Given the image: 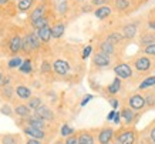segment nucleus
<instances>
[{"label":"nucleus","mask_w":155,"mask_h":144,"mask_svg":"<svg viewBox=\"0 0 155 144\" xmlns=\"http://www.w3.org/2000/svg\"><path fill=\"white\" fill-rule=\"evenodd\" d=\"M114 71L117 74L118 79H128L132 76V69L125 63H121V64H117L114 67Z\"/></svg>","instance_id":"f257e3e1"},{"label":"nucleus","mask_w":155,"mask_h":144,"mask_svg":"<svg viewBox=\"0 0 155 144\" xmlns=\"http://www.w3.org/2000/svg\"><path fill=\"white\" fill-rule=\"evenodd\" d=\"M23 40L27 43V46L30 50H37L38 47H40V39L37 37L36 33H27Z\"/></svg>","instance_id":"f03ea898"},{"label":"nucleus","mask_w":155,"mask_h":144,"mask_svg":"<svg viewBox=\"0 0 155 144\" xmlns=\"http://www.w3.org/2000/svg\"><path fill=\"white\" fill-rule=\"evenodd\" d=\"M53 69H54V71H56L57 74L60 76H64L68 73V70H70V66H68V63L64 60H56L54 61V64H53Z\"/></svg>","instance_id":"7ed1b4c3"},{"label":"nucleus","mask_w":155,"mask_h":144,"mask_svg":"<svg viewBox=\"0 0 155 144\" xmlns=\"http://www.w3.org/2000/svg\"><path fill=\"white\" fill-rule=\"evenodd\" d=\"M34 116H37L38 118H41V120H51L53 117V111L48 108V107H46V106H40L38 108H36V114Z\"/></svg>","instance_id":"20e7f679"},{"label":"nucleus","mask_w":155,"mask_h":144,"mask_svg":"<svg viewBox=\"0 0 155 144\" xmlns=\"http://www.w3.org/2000/svg\"><path fill=\"white\" fill-rule=\"evenodd\" d=\"M145 106V97H142L140 94H135L130 98V107L134 108V110H140L142 107Z\"/></svg>","instance_id":"39448f33"},{"label":"nucleus","mask_w":155,"mask_h":144,"mask_svg":"<svg viewBox=\"0 0 155 144\" xmlns=\"http://www.w3.org/2000/svg\"><path fill=\"white\" fill-rule=\"evenodd\" d=\"M37 37L44 43L50 42V39H51V27L47 24V26H44V27L38 29L37 30Z\"/></svg>","instance_id":"423d86ee"},{"label":"nucleus","mask_w":155,"mask_h":144,"mask_svg":"<svg viewBox=\"0 0 155 144\" xmlns=\"http://www.w3.org/2000/svg\"><path fill=\"white\" fill-rule=\"evenodd\" d=\"M24 133H26V134H28L30 137L36 139V140H41V139H44V135H46L43 130L36 129V127H31V125H27V127L24 129Z\"/></svg>","instance_id":"0eeeda50"},{"label":"nucleus","mask_w":155,"mask_h":144,"mask_svg":"<svg viewBox=\"0 0 155 144\" xmlns=\"http://www.w3.org/2000/svg\"><path fill=\"white\" fill-rule=\"evenodd\" d=\"M151 67V61L148 57H138L135 60V69L138 71H147Z\"/></svg>","instance_id":"6e6552de"},{"label":"nucleus","mask_w":155,"mask_h":144,"mask_svg":"<svg viewBox=\"0 0 155 144\" xmlns=\"http://www.w3.org/2000/svg\"><path fill=\"white\" fill-rule=\"evenodd\" d=\"M113 135H114L113 129H104V130L100 131L98 141L101 144H108L110 141H111V139H113Z\"/></svg>","instance_id":"1a4fd4ad"},{"label":"nucleus","mask_w":155,"mask_h":144,"mask_svg":"<svg viewBox=\"0 0 155 144\" xmlns=\"http://www.w3.org/2000/svg\"><path fill=\"white\" fill-rule=\"evenodd\" d=\"M110 56H107V54H104V53H97L94 56V64L98 66V67H105V66L110 64Z\"/></svg>","instance_id":"9d476101"},{"label":"nucleus","mask_w":155,"mask_h":144,"mask_svg":"<svg viewBox=\"0 0 155 144\" xmlns=\"http://www.w3.org/2000/svg\"><path fill=\"white\" fill-rule=\"evenodd\" d=\"M134 141H135V134L132 131H124L118 139L120 144H134Z\"/></svg>","instance_id":"9b49d317"},{"label":"nucleus","mask_w":155,"mask_h":144,"mask_svg":"<svg viewBox=\"0 0 155 144\" xmlns=\"http://www.w3.org/2000/svg\"><path fill=\"white\" fill-rule=\"evenodd\" d=\"M94 14H95V17L97 19H105V17H108L110 14H111V7L110 6H100L98 9L94 12Z\"/></svg>","instance_id":"f8f14e48"},{"label":"nucleus","mask_w":155,"mask_h":144,"mask_svg":"<svg viewBox=\"0 0 155 144\" xmlns=\"http://www.w3.org/2000/svg\"><path fill=\"white\" fill-rule=\"evenodd\" d=\"M9 49L12 53H17V51L21 50V37H20V36H14V37L10 40Z\"/></svg>","instance_id":"ddd939ff"},{"label":"nucleus","mask_w":155,"mask_h":144,"mask_svg":"<svg viewBox=\"0 0 155 144\" xmlns=\"http://www.w3.org/2000/svg\"><path fill=\"white\" fill-rule=\"evenodd\" d=\"M77 140H78V144H94L93 135L90 134V133H87V131H83V133L77 137Z\"/></svg>","instance_id":"4468645a"},{"label":"nucleus","mask_w":155,"mask_h":144,"mask_svg":"<svg viewBox=\"0 0 155 144\" xmlns=\"http://www.w3.org/2000/svg\"><path fill=\"white\" fill-rule=\"evenodd\" d=\"M28 125H31V127H36V129L43 130V129H44V120L38 118L37 116H30V117H28Z\"/></svg>","instance_id":"2eb2a0df"},{"label":"nucleus","mask_w":155,"mask_h":144,"mask_svg":"<svg viewBox=\"0 0 155 144\" xmlns=\"http://www.w3.org/2000/svg\"><path fill=\"white\" fill-rule=\"evenodd\" d=\"M63 34H64V24L63 23H57L51 27V37L58 39V37H61Z\"/></svg>","instance_id":"dca6fc26"},{"label":"nucleus","mask_w":155,"mask_h":144,"mask_svg":"<svg viewBox=\"0 0 155 144\" xmlns=\"http://www.w3.org/2000/svg\"><path fill=\"white\" fill-rule=\"evenodd\" d=\"M135 34H137L135 24H127V26L124 27V32H122V36H124V37L132 39V37H135Z\"/></svg>","instance_id":"f3484780"},{"label":"nucleus","mask_w":155,"mask_h":144,"mask_svg":"<svg viewBox=\"0 0 155 144\" xmlns=\"http://www.w3.org/2000/svg\"><path fill=\"white\" fill-rule=\"evenodd\" d=\"M16 93L19 96L20 98H30L31 97V90L26 86H19V87L16 88Z\"/></svg>","instance_id":"a211bd4d"},{"label":"nucleus","mask_w":155,"mask_h":144,"mask_svg":"<svg viewBox=\"0 0 155 144\" xmlns=\"http://www.w3.org/2000/svg\"><path fill=\"white\" fill-rule=\"evenodd\" d=\"M16 114L20 117H23V118H28L30 117V108L27 106H24V104H20V106L16 107Z\"/></svg>","instance_id":"6ab92c4d"},{"label":"nucleus","mask_w":155,"mask_h":144,"mask_svg":"<svg viewBox=\"0 0 155 144\" xmlns=\"http://www.w3.org/2000/svg\"><path fill=\"white\" fill-rule=\"evenodd\" d=\"M41 17H44V6H38V7L34 9L33 13H31L30 20H31V23H33V22H36V20L41 19Z\"/></svg>","instance_id":"aec40b11"},{"label":"nucleus","mask_w":155,"mask_h":144,"mask_svg":"<svg viewBox=\"0 0 155 144\" xmlns=\"http://www.w3.org/2000/svg\"><path fill=\"white\" fill-rule=\"evenodd\" d=\"M124 39V36H122V33H120V32H114V33H111L110 36L107 37V42L108 43H111V44H117V43H120Z\"/></svg>","instance_id":"412c9836"},{"label":"nucleus","mask_w":155,"mask_h":144,"mask_svg":"<svg viewBox=\"0 0 155 144\" xmlns=\"http://www.w3.org/2000/svg\"><path fill=\"white\" fill-rule=\"evenodd\" d=\"M120 88H121V80L118 79V77H115L113 83H111L110 86H108V93H111V94H117L118 91H120Z\"/></svg>","instance_id":"4be33fe9"},{"label":"nucleus","mask_w":155,"mask_h":144,"mask_svg":"<svg viewBox=\"0 0 155 144\" xmlns=\"http://www.w3.org/2000/svg\"><path fill=\"white\" fill-rule=\"evenodd\" d=\"M100 49H101V53H104V54H107V56H110V54H113V53H114V46L111 44V43H108L107 40L101 43V46H100Z\"/></svg>","instance_id":"5701e85b"},{"label":"nucleus","mask_w":155,"mask_h":144,"mask_svg":"<svg viewBox=\"0 0 155 144\" xmlns=\"http://www.w3.org/2000/svg\"><path fill=\"white\" fill-rule=\"evenodd\" d=\"M19 69H20V71H21V73H24V74H28V73H31V71H33V67H31V61H30V60H24Z\"/></svg>","instance_id":"b1692460"},{"label":"nucleus","mask_w":155,"mask_h":144,"mask_svg":"<svg viewBox=\"0 0 155 144\" xmlns=\"http://www.w3.org/2000/svg\"><path fill=\"white\" fill-rule=\"evenodd\" d=\"M121 116L124 117V120H125V123L127 124H130L132 120H134V113H132L131 108H124L121 113Z\"/></svg>","instance_id":"393cba45"},{"label":"nucleus","mask_w":155,"mask_h":144,"mask_svg":"<svg viewBox=\"0 0 155 144\" xmlns=\"http://www.w3.org/2000/svg\"><path fill=\"white\" fill-rule=\"evenodd\" d=\"M141 43H144L145 46L155 43V33H147L145 36H142V37H141Z\"/></svg>","instance_id":"a878e982"},{"label":"nucleus","mask_w":155,"mask_h":144,"mask_svg":"<svg viewBox=\"0 0 155 144\" xmlns=\"http://www.w3.org/2000/svg\"><path fill=\"white\" fill-rule=\"evenodd\" d=\"M130 7V0H115V9L122 12Z\"/></svg>","instance_id":"bb28decb"},{"label":"nucleus","mask_w":155,"mask_h":144,"mask_svg":"<svg viewBox=\"0 0 155 144\" xmlns=\"http://www.w3.org/2000/svg\"><path fill=\"white\" fill-rule=\"evenodd\" d=\"M151 86H155V76H151V77L144 80V81L140 84V88L144 90V88H148V87H151Z\"/></svg>","instance_id":"cd10ccee"},{"label":"nucleus","mask_w":155,"mask_h":144,"mask_svg":"<svg viewBox=\"0 0 155 144\" xmlns=\"http://www.w3.org/2000/svg\"><path fill=\"white\" fill-rule=\"evenodd\" d=\"M33 5V0H20L19 2V10L20 12H26Z\"/></svg>","instance_id":"c85d7f7f"},{"label":"nucleus","mask_w":155,"mask_h":144,"mask_svg":"<svg viewBox=\"0 0 155 144\" xmlns=\"http://www.w3.org/2000/svg\"><path fill=\"white\" fill-rule=\"evenodd\" d=\"M33 27L34 29H41V27H44V26H47L48 24V20H47V17H41V19H38V20H36V22H33Z\"/></svg>","instance_id":"c756f323"},{"label":"nucleus","mask_w":155,"mask_h":144,"mask_svg":"<svg viewBox=\"0 0 155 144\" xmlns=\"http://www.w3.org/2000/svg\"><path fill=\"white\" fill-rule=\"evenodd\" d=\"M40 106H41V100H40L38 97H33V98H30L27 107L28 108H34V110H36V108H38Z\"/></svg>","instance_id":"7c9ffc66"},{"label":"nucleus","mask_w":155,"mask_h":144,"mask_svg":"<svg viewBox=\"0 0 155 144\" xmlns=\"http://www.w3.org/2000/svg\"><path fill=\"white\" fill-rule=\"evenodd\" d=\"M21 63H23L21 57H13V59L9 61V67L10 69H16V67H20Z\"/></svg>","instance_id":"2f4dec72"},{"label":"nucleus","mask_w":155,"mask_h":144,"mask_svg":"<svg viewBox=\"0 0 155 144\" xmlns=\"http://www.w3.org/2000/svg\"><path fill=\"white\" fill-rule=\"evenodd\" d=\"M73 133H74V130L71 129L70 125L64 124L63 127H61V135H63V137H68V135H71Z\"/></svg>","instance_id":"473e14b6"},{"label":"nucleus","mask_w":155,"mask_h":144,"mask_svg":"<svg viewBox=\"0 0 155 144\" xmlns=\"http://www.w3.org/2000/svg\"><path fill=\"white\" fill-rule=\"evenodd\" d=\"M144 51H145L147 54H151V56H155V43H152V44H148V46H145V49H144Z\"/></svg>","instance_id":"72a5a7b5"},{"label":"nucleus","mask_w":155,"mask_h":144,"mask_svg":"<svg viewBox=\"0 0 155 144\" xmlns=\"http://www.w3.org/2000/svg\"><path fill=\"white\" fill-rule=\"evenodd\" d=\"M3 96L7 98H10L12 96H13V88L9 87V86H5V88H3Z\"/></svg>","instance_id":"f704fd0d"},{"label":"nucleus","mask_w":155,"mask_h":144,"mask_svg":"<svg viewBox=\"0 0 155 144\" xmlns=\"http://www.w3.org/2000/svg\"><path fill=\"white\" fill-rule=\"evenodd\" d=\"M66 144H78V140L75 135H68L66 140Z\"/></svg>","instance_id":"c9c22d12"},{"label":"nucleus","mask_w":155,"mask_h":144,"mask_svg":"<svg viewBox=\"0 0 155 144\" xmlns=\"http://www.w3.org/2000/svg\"><path fill=\"white\" fill-rule=\"evenodd\" d=\"M91 51H93V47H91V46H87V47H85L84 50H83V59H87V57L91 54Z\"/></svg>","instance_id":"e433bc0d"},{"label":"nucleus","mask_w":155,"mask_h":144,"mask_svg":"<svg viewBox=\"0 0 155 144\" xmlns=\"http://www.w3.org/2000/svg\"><path fill=\"white\" fill-rule=\"evenodd\" d=\"M50 69H51V66L48 64L47 61H44V63H43V66H41V71H43V73H46V71H50Z\"/></svg>","instance_id":"4c0bfd02"},{"label":"nucleus","mask_w":155,"mask_h":144,"mask_svg":"<svg viewBox=\"0 0 155 144\" xmlns=\"http://www.w3.org/2000/svg\"><path fill=\"white\" fill-rule=\"evenodd\" d=\"M2 113H3V114H6V116H10V114H12V110H10L9 106H3V107H2Z\"/></svg>","instance_id":"58836bf2"},{"label":"nucleus","mask_w":155,"mask_h":144,"mask_svg":"<svg viewBox=\"0 0 155 144\" xmlns=\"http://www.w3.org/2000/svg\"><path fill=\"white\" fill-rule=\"evenodd\" d=\"M145 104H150V106H154V104H155V98L152 97V96H148V97L145 98Z\"/></svg>","instance_id":"ea45409f"},{"label":"nucleus","mask_w":155,"mask_h":144,"mask_svg":"<svg viewBox=\"0 0 155 144\" xmlns=\"http://www.w3.org/2000/svg\"><path fill=\"white\" fill-rule=\"evenodd\" d=\"M90 100H93V96H91V94H88V96H85V97L83 98V101H81V106H85V104H87Z\"/></svg>","instance_id":"a19ab883"},{"label":"nucleus","mask_w":155,"mask_h":144,"mask_svg":"<svg viewBox=\"0 0 155 144\" xmlns=\"http://www.w3.org/2000/svg\"><path fill=\"white\" fill-rule=\"evenodd\" d=\"M114 123H115V124H118V123H120V120H121V114H120V113H115V116H114Z\"/></svg>","instance_id":"79ce46f5"},{"label":"nucleus","mask_w":155,"mask_h":144,"mask_svg":"<svg viewBox=\"0 0 155 144\" xmlns=\"http://www.w3.org/2000/svg\"><path fill=\"white\" fill-rule=\"evenodd\" d=\"M27 144H41V143H40V140L30 139V140H27Z\"/></svg>","instance_id":"37998d69"},{"label":"nucleus","mask_w":155,"mask_h":144,"mask_svg":"<svg viewBox=\"0 0 155 144\" xmlns=\"http://www.w3.org/2000/svg\"><path fill=\"white\" fill-rule=\"evenodd\" d=\"M110 104L114 107V108H117L118 107V100H115V98H113V100H110Z\"/></svg>","instance_id":"c03bdc74"},{"label":"nucleus","mask_w":155,"mask_h":144,"mask_svg":"<svg viewBox=\"0 0 155 144\" xmlns=\"http://www.w3.org/2000/svg\"><path fill=\"white\" fill-rule=\"evenodd\" d=\"M115 113H117V111H115V110H113V111H110V113H108V117H107L108 120H113V118H114V116H115Z\"/></svg>","instance_id":"a18cd8bd"},{"label":"nucleus","mask_w":155,"mask_h":144,"mask_svg":"<svg viewBox=\"0 0 155 144\" xmlns=\"http://www.w3.org/2000/svg\"><path fill=\"white\" fill-rule=\"evenodd\" d=\"M150 137H151V141H152V143H155V129H152V130H151Z\"/></svg>","instance_id":"49530a36"},{"label":"nucleus","mask_w":155,"mask_h":144,"mask_svg":"<svg viewBox=\"0 0 155 144\" xmlns=\"http://www.w3.org/2000/svg\"><path fill=\"white\" fill-rule=\"evenodd\" d=\"M107 0H93V5H104Z\"/></svg>","instance_id":"de8ad7c7"},{"label":"nucleus","mask_w":155,"mask_h":144,"mask_svg":"<svg viewBox=\"0 0 155 144\" xmlns=\"http://www.w3.org/2000/svg\"><path fill=\"white\" fill-rule=\"evenodd\" d=\"M5 144H13V140L10 137H7V139H5Z\"/></svg>","instance_id":"09e8293b"},{"label":"nucleus","mask_w":155,"mask_h":144,"mask_svg":"<svg viewBox=\"0 0 155 144\" xmlns=\"http://www.w3.org/2000/svg\"><path fill=\"white\" fill-rule=\"evenodd\" d=\"M148 24H150V27H151V29H154V30H155V22H150Z\"/></svg>","instance_id":"8fccbe9b"},{"label":"nucleus","mask_w":155,"mask_h":144,"mask_svg":"<svg viewBox=\"0 0 155 144\" xmlns=\"http://www.w3.org/2000/svg\"><path fill=\"white\" fill-rule=\"evenodd\" d=\"M7 2H9V0H0V5H6Z\"/></svg>","instance_id":"3c124183"},{"label":"nucleus","mask_w":155,"mask_h":144,"mask_svg":"<svg viewBox=\"0 0 155 144\" xmlns=\"http://www.w3.org/2000/svg\"><path fill=\"white\" fill-rule=\"evenodd\" d=\"M2 81H3V76H2V73H0V84H2Z\"/></svg>","instance_id":"603ef678"},{"label":"nucleus","mask_w":155,"mask_h":144,"mask_svg":"<svg viewBox=\"0 0 155 144\" xmlns=\"http://www.w3.org/2000/svg\"><path fill=\"white\" fill-rule=\"evenodd\" d=\"M77 2H83V0H77Z\"/></svg>","instance_id":"864d4df0"},{"label":"nucleus","mask_w":155,"mask_h":144,"mask_svg":"<svg viewBox=\"0 0 155 144\" xmlns=\"http://www.w3.org/2000/svg\"><path fill=\"white\" fill-rule=\"evenodd\" d=\"M19 2H20V0H19Z\"/></svg>","instance_id":"5fc2aeb1"}]
</instances>
